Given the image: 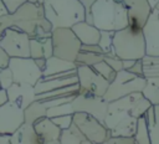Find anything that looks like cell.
I'll list each match as a JSON object with an SVG mask.
<instances>
[{"mask_svg":"<svg viewBox=\"0 0 159 144\" xmlns=\"http://www.w3.org/2000/svg\"><path fill=\"white\" fill-rule=\"evenodd\" d=\"M150 106L142 92L108 102L103 124L109 130L111 137H133L138 118L143 117Z\"/></svg>","mask_w":159,"mask_h":144,"instance_id":"cell-1","label":"cell"},{"mask_svg":"<svg viewBox=\"0 0 159 144\" xmlns=\"http://www.w3.org/2000/svg\"><path fill=\"white\" fill-rule=\"evenodd\" d=\"M11 16L14 26L25 32L30 38L51 37L52 26L45 17L42 4L26 1L17 7Z\"/></svg>","mask_w":159,"mask_h":144,"instance_id":"cell-2","label":"cell"},{"mask_svg":"<svg viewBox=\"0 0 159 144\" xmlns=\"http://www.w3.org/2000/svg\"><path fill=\"white\" fill-rule=\"evenodd\" d=\"M43 14L52 29L68 27L84 21L86 10L78 0H43Z\"/></svg>","mask_w":159,"mask_h":144,"instance_id":"cell-3","label":"cell"},{"mask_svg":"<svg viewBox=\"0 0 159 144\" xmlns=\"http://www.w3.org/2000/svg\"><path fill=\"white\" fill-rule=\"evenodd\" d=\"M92 25L99 31H118L128 26L127 11L122 2L97 0L89 9Z\"/></svg>","mask_w":159,"mask_h":144,"instance_id":"cell-4","label":"cell"},{"mask_svg":"<svg viewBox=\"0 0 159 144\" xmlns=\"http://www.w3.org/2000/svg\"><path fill=\"white\" fill-rule=\"evenodd\" d=\"M112 47L119 60H142L145 56V43L142 30L127 26L114 31Z\"/></svg>","mask_w":159,"mask_h":144,"instance_id":"cell-5","label":"cell"},{"mask_svg":"<svg viewBox=\"0 0 159 144\" xmlns=\"http://www.w3.org/2000/svg\"><path fill=\"white\" fill-rule=\"evenodd\" d=\"M145 82L147 79L144 77L135 76L128 71L122 70L117 72L114 79L109 82L108 88L103 94V98L107 102H112L130 93L142 92V89L145 86Z\"/></svg>","mask_w":159,"mask_h":144,"instance_id":"cell-6","label":"cell"},{"mask_svg":"<svg viewBox=\"0 0 159 144\" xmlns=\"http://www.w3.org/2000/svg\"><path fill=\"white\" fill-rule=\"evenodd\" d=\"M52 53L53 56L75 62L81 50V42L68 27H56L51 31Z\"/></svg>","mask_w":159,"mask_h":144,"instance_id":"cell-7","label":"cell"},{"mask_svg":"<svg viewBox=\"0 0 159 144\" xmlns=\"http://www.w3.org/2000/svg\"><path fill=\"white\" fill-rule=\"evenodd\" d=\"M72 124L89 142L94 144H102L111 137L109 130L102 122L83 112H77L72 114Z\"/></svg>","mask_w":159,"mask_h":144,"instance_id":"cell-8","label":"cell"},{"mask_svg":"<svg viewBox=\"0 0 159 144\" xmlns=\"http://www.w3.org/2000/svg\"><path fill=\"white\" fill-rule=\"evenodd\" d=\"M7 67L12 73L14 83L35 86L42 78V71L31 57H11Z\"/></svg>","mask_w":159,"mask_h":144,"instance_id":"cell-9","label":"cell"},{"mask_svg":"<svg viewBox=\"0 0 159 144\" xmlns=\"http://www.w3.org/2000/svg\"><path fill=\"white\" fill-rule=\"evenodd\" d=\"M0 47L11 57H30V37L11 26L0 36Z\"/></svg>","mask_w":159,"mask_h":144,"instance_id":"cell-10","label":"cell"},{"mask_svg":"<svg viewBox=\"0 0 159 144\" xmlns=\"http://www.w3.org/2000/svg\"><path fill=\"white\" fill-rule=\"evenodd\" d=\"M76 74H77L78 93L103 97V94L106 93V91L108 88L109 82L106 81L99 74H97L92 70V67H89V66H77Z\"/></svg>","mask_w":159,"mask_h":144,"instance_id":"cell-11","label":"cell"},{"mask_svg":"<svg viewBox=\"0 0 159 144\" xmlns=\"http://www.w3.org/2000/svg\"><path fill=\"white\" fill-rule=\"evenodd\" d=\"M70 104L73 113H77V112L87 113L102 123L107 114V107H108V102L103 97L81 94V93H77Z\"/></svg>","mask_w":159,"mask_h":144,"instance_id":"cell-12","label":"cell"},{"mask_svg":"<svg viewBox=\"0 0 159 144\" xmlns=\"http://www.w3.org/2000/svg\"><path fill=\"white\" fill-rule=\"evenodd\" d=\"M24 123V109L11 102L0 106V135H11Z\"/></svg>","mask_w":159,"mask_h":144,"instance_id":"cell-13","label":"cell"},{"mask_svg":"<svg viewBox=\"0 0 159 144\" xmlns=\"http://www.w3.org/2000/svg\"><path fill=\"white\" fill-rule=\"evenodd\" d=\"M142 34L145 43V56H159V12L152 10L149 17L142 27Z\"/></svg>","mask_w":159,"mask_h":144,"instance_id":"cell-14","label":"cell"},{"mask_svg":"<svg viewBox=\"0 0 159 144\" xmlns=\"http://www.w3.org/2000/svg\"><path fill=\"white\" fill-rule=\"evenodd\" d=\"M122 4L127 11L128 26L142 30L153 10L148 0H122Z\"/></svg>","mask_w":159,"mask_h":144,"instance_id":"cell-15","label":"cell"},{"mask_svg":"<svg viewBox=\"0 0 159 144\" xmlns=\"http://www.w3.org/2000/svg\"><path fill=\"white\" fill-rule=\"evenodd\" d=\"M6 96H7V102L16 104L21 109H25L30 103H32L36 99L34 86L21 84V83H12L6 89Z\"/></svg>","mask_w":159,"mask_h":144,"instance_id":"cell-16","label":"cell"},{"mask_svg":"<svg viewBox=\"0 0 159 144\" xmlns=\"http://www.w3.org/2000/svg\"><path fill=\"white\" fill-rule=\"evenodd\" d=\"M36 134L39 135L42 144H55L60 142L62 130L52 122L51 118L43 117L32 124Z\"/></svg>","mask_w":159,"mask_h":144,"instance_id":"cell-17","label":"cell"},{"mask_svg":"<svg viewBox=\"0 0 159 144\" xmlns=\"http://www.w3.org/2000/svg\"><path fill=\"white\" fill-rule=\"evenodd\" d=\"M76 83H77V74L75 72V73H71V74H67V76H63V77H58V78L42 77L34 86V89H35L36 94H40V93H43V92H50V91L63 88V87L76 84Z\"/></svg>","mask_w":159,"mask_h":144,"instance_id":"cell-18","label":"cell"},{"mask_svg":"<svg viewBox=\"0 0 159 144\" xmlns=\"http://www.w3.org/2000/svg\"><path fill=\"white\" fill-rule=\"evenodd\" d=\"M71 30L76 35V37L80 40L81 45H97L99 41V30L93 26L92 24H88L86 21H81L75 24Z\"/></svg>","mask_w":159,"mask_h":144,"instance_id":"cell-19","label":"cell"},{"mask_svg":"<svg viewBox=\"0 0 159 144\" xmlns=\"http://www.w3.org/2000/svg\"><path fill=\"white\" fill-rule=\"evenodd\" d=\"M11 144H42L31 124L24 123L16 132L10 135Z\"/></svg>","mask_w":159,"mask_h":144,"instance_id":"cell-20","label":"cell"},{"mask_svg":"<svg viewBox=\"0 0 159 144\" xmlns=\"http://www.w3.org/2000/svg\"><path fill=\"white\" fill-rule=\"evenodd\" d=\"M76 68L77 66L75 62H70V61L58 58L56 56H51L46 58V65H45V68L42 70V77H47V76H52V74L62 73V72H68Z\"/></svg>","mask_w":159,"mask_h":144,"instance_id":"cell-21","label":"cell"},{"mask_svg":"<svg viewBox=\"0 0 159 144\" xmlns=\"http://www.w3.org/2000/svg\"><path fill=\"white\" fill-rule=\"evenodd\" d=\"M143 117L147 123L150 144H159V106H150Z\"/></svg>","mask_w":159,"mask_h":144,"instance_id":"cell-22","label":"cell"},{"mask_svg":"<svg viewBox=\"0 0 159 144\" xmlns=\"http://www.w3.org/2000/svg\"><path fill=\"white\" fill-rule=\"evenodd\" d=\"M46 112H47V108L43 106V103L41 101L35 99L24 109V122L26 124L32 125L39 119L46 117Z\"/></svg>","mask_w":159,"mask_h":144,"instance_id":"cell-23","label":"cell"},{"mask_svg":"<svg viewBox=\"0 0 159 144\" xmlns=\"http://www.w3.org/2000/svg\"><path fill=\"white\" fill-rule=\"evenodd\" d=\"M145 79V86L142 89L143 97L152 106H159V77H148Z\"/></svg>","mask_w":159,"mask_h":144,"instance_id":"cell-24","label":"cell"},{"mask_svg":"<svg viewBox=\"0 0 159 144\" xmlns=\"http://www.w3.org/2000/svg\"><path fill=\"white\" fill-rule=\"evenodd\" d=\"M60 144H94L89 142L73 124L68 128L62 130L61 138H60Z\"/></svg>","mask_w":159,"mask_h":144,"instance_id":"cell-25","label":"cell"},{"mask_svg":"<svg viewBox=\"0 0 159 144\" xmlns=\"http://www.w3.org/2000/svg\"><path fill=\"white\" fill-rule=\"evenodd\" d=\"M78 93V84H71L63 88L53 89L50 92H43L40 94H36L37 101H45V99H51V98H57V97H63V96H70V94H77Z\"/></svg>","mask_w":159,"mask_h":144,"instance_id":"cell-26","label":"cell"},{"mask_svg":"<svg viewBox=\"0 0 159 144\" xmlns=\"http://www.w3.org/2000/svg\"><path fill=\"white\" fill-rule=\"evenodd\" d=\"M143 62V77H159V56H144L142 58Z\"/></svg>","mask_w":159,"mask_h":144,"instance_id":"cell-27","label":"cell"},{"mask_svg":"<svg viewBox=\"0 0 159 144\" xmlns=\"http://www.w3.org/2000/svg\"><path fill=\"white\" fill-rule=\"evenodd\" d=\"M113 34L114 31H101L99 32V41L97 45L101 47L103 56H116L113 52V47H112Z\"/></svg>","mask_w":159,"mask_h":144,"instance_id":"cell-28","label":"cell"},{"mask_svg":"<svg viewBox=\"0 0 159 144\" xmlns=\"http://www.w3.org/2000/svg\"><path fill=\"white\" fill-rule=\"evenodd\" d=\"M133 139H134L135 144H150L149 135H148V129H147V123H145L144 117L138 118L137 128H135V133L133 135Z\"/></svg>","mask_w":159,"mask_h":144,"instance_id":"cell-29","label":"cell"},{"mask_svg":"<svg viewBox=\"0 0 159 144\" xmlns=\"http://www.w3.org/2000/svg\"><path fill=\"white\" fill-rule=\"evenodd\" d=\"M103 60V55H96V53H88V52H78L76 57V66H93L97 62Z\"/></svg>","mask_w":159,"mask_h":144,"instance_id":"cell-30","label":"cell"},{"mask_svg":"<svg viewBox=\"0 0 159 144\" xmlns=\"http://www.w3.org/2000/svg\"><path fill=\"white\" fill-rule=\"evenodd\" d=\"M92 67V70L97 73V74H99L101 77H103L106 81H108V82H112L113 79H114V77H116V73L117 72H114L103 60L102 61H99V62H97L96 65H93V66H91Z\"/></svg>","mask_w":159,"mask_h":144,"instance_id":"cell-31","label":"cell"},{"mask_svg":"<svg viewBox=\"0 0 159 144\" xmlns=\"http://www.w3.org/2000/svg\"><path fill=\"white\" fill-rule=\"evenodd\" d=\"M43 38H30V57L32 60L36 58H45V52H43Z\"/></svg>","mask_w":159,"mask_h":144,"instance_id":"cell-32","label":"cell"},{"mask_svg":"<svg viewBox=\"0 0 159 144\" xmlns=\"http://www.w3.org/2000/svg\"><path fill=\"white\" fill-rule=\"evenodd\" d=\"M70 103H71V102H70ZM70 103H65V104H61V106H56V107L47 108L46 117H47V118H53V117L65 115V114H73Z\"/></svg>","mask_w":159,"mask_h":144,"instance_id":"cell-33","label":"cell"},{"mask_svg":"<svg viewBox=\"0 0 159 144\" xmlns=\"http://www.w3.org/2000/svg\"><path fill=\"white\" fill-rule=\"evenodd\" d=\"M76 97V94H70V96H63V97H57V98H51V99H45L41 101L43 103V106L46 108H51V107H56V106H61L65 103H70L72 102V99Z\"/></svg>","mask_w":159,"mask_h":144,"instance_id":"cell-34","label":"cell"},{"mask_svg":"<svg viewBox=\"0 0 159 144\" xmlns=\"http://www.w3.org/2000/svg\"><path fill=\"white\" fill-rule=\"evenodd\" d=\"M12 83H14V78H12V73H11L10 68L9 67L0 68V87H1V89L6 91Z\"/></svg>","mask_w":159,"mask_h":144,"instance_id":"cell-35","label":"cell"},{"mask_svg":"<svg viewBox=\"0 0 159 144\" xmlns=\"http://www.w3.org/2000/svg\"><path fill=\"white\" fill-rule=\"evenodd\" d=\"M51 119H52V122H53L61 130L68 129V128L72 125V114L58 115V117H53V118H51Z\"/></svg>","mask_w":159,"mask_h":144,"instance_id":"cell-36","label":"cell"},{"mask_svg":"<svg viewBox=\"0 0 159 144\" xmlns=\"http://www.w3.org/2000/svg\"><path fill=\"white\" fill-rule=\"evenodd\" d=\"M103 61L114 71V72H119L122 71V60H119L117 56H103Z\"/></svg>","mask_w":159,"mask_h":144,"instance_id":"cell-37","label":"cell"},{"mask_svg":"<svg viewBox=\"0 0 159 144\" xmlns=\"http://www.w3.org/2000/svg\"><path fill=\"white\" fill-rule=\"evenodd\" d=\"M102 144H135L133 137H109Z\"/></svg>","mask_w":159,"mask_h":144,"instance_id":"cell-38","label":"cell"},{"mask_svg":"<svg viewBox=\"0 0 159 144\" xmlns=\"http://www.w3.org/2000/svg\"><path fill=\"white\" fill-rule=\"evenodd\" d=\"M11 26H14V20H12L11 14H7L5 16H1L0 17V36L2 35V32L6 29H9Z\"/></svg>","mask_w":159,"mask_h":144,"instance_id":"cell-39","label":"cell"},{"mask_svg":"<svg viewBox=\"0 0 159 144\" xmlns=\"http://www.w3.org/2000/svg\"><path fill=\"white\" fill-rule=\"evenodd\" d=\"M4 2V5L6 6L9 14H12L17 7H20L24 2H26L27 0H1Z\"/></svg>","mask_w":159,"mask_h":144,"instance_id":"cell-40","label":"cell"},{"mask_svg":"<svg viewBox=\"0 0 159 144\" xmlns=\"http://www.w3.org/2000/svg\"><path fill=\"white\" fill-rule=\"evenodd\" d=\"M81 52H88V53H96V55H103L101 47L98 45H81Z\"/></svg>","mask_w":159,"mask_h":144,"instance_id":"cell-41","label":"cell"},{"mask_svg":"<svg viewBox=\"0 0 159 144\" xmlns=\"http://www.w3.org/2000/svg\"><path fill=\"white\" fill-rule=\"evenodd\" d=\"M128 72H130V73H133L135 76L143 77V62H142V60H137L134 62V65L128 70Z\"/></svg>","mask_w":159,"mask_h":144,"instance_id":"cell-42","label":"cell"},{"mask_svg":"<svg viewBox=\"0 0 159 144\" xmlns=\"http://www.w3.org/2000/svg\"><path fill=\"white\" fill-rule=\"evenodd\" d=\"M9 61H10V56L2 50V47H0V68H5L9 66Z\"/></svg>","mask_w":159,"mask_h":144,"instance_id":"cell-43","label":"cell"},{"mask_svg":"<svg viewBox=\"0 0 159 144\" xmlns=\"http://www.w3.org/2000/svg\"><path fill=\"white\" fill-rule=\"evenodd\" d=\"M81 4H82V6L84 7V10H86V14H89V9H91V6L97 1V0H78Z\"/></svg>","mask_w":159,"mask_h":144,"instance_id":"cell-44","label":"cell"},{"mask_svg":"<svg viewBox=\"0 0 159 144\" xmlns=\"http://www.w3.org/2000/svg\"><path fill=\"white\" fill-rule=\"evenodd\" d=\"M134 60H122V68L124 71H128L133 65H134Z\"/></svg>","mask_w":159,"mask_h":144,"instance_id":"cell-45","label":"cell"},{"mask_svg":"<svg viewBox=\"0 0 159 144\" xmlns=\"http://www.w3.org/2000/svg\"><path fill=\"white\" fill-rule=\"evenodd\" d=\"M35 61V63H36V66L42 71L43 68H45V65H46V58H36V60H34Z\"/></svg>","mask_w":159,"mask_h":144,"instance_id":"cell-46","label":"cell"},{"mask_svg":"<svg viewBox=\"0 0 159 144\" xmlns=\"http://www.w3.org/2000/svg\"><path fill=\"white\" fill-rule=\"evenodd\" d=\"M7 102V96H6V91L5 89H0V106H2L4 103Z\"/></svg>","mask_w":159,"mask_h":144,"instance_id":"cell-47","label":"cell"},{"mask_svg":"<svg viewBox=\"0 0 159 144\" xmlns=\"http://www.w3.org/2000/svg\"><path fill=\"white\" fill-rule=\"evenodd\" d=\"M7 14H9V11H7L6 6H5L4 2L0 0V17H1V16H5V15H7Z\"/></svg>","mask_w":159,"mask_h":144,"instance_id":"cell-48","label":"cell"},{"mask_svg":"<svg viewBox=\"0 0 159 144\" xmlns=\"http://www.w3.org/2000/svg\"><path fill=\"white\" fill-rule=\"evenodd\" d=\"M0 144H11L10 135H0Z\"/></svg>","mask_w":159,"mask_h":144,"instance_id":"cell-49","label":"cell"},{"mask_svg":"<svg viewBox=\"0 0 159 144\" xmlns=\"http://www.w3.org/2000/svg\"><path fill=\"white\" fill-rule=\"evenodd\" d=\"M148 2H149V5L152 6V9L154 7V5L157 4V2H159V0H148Z\"/></svg>","mask_w":159,"mask_h":144,"instance_id":"cell-50","label":"cell"},{"mask_svg":"<svg viewBox=\"0 0 159 144\" xmlns=\"http://www.w3.org/2000/svg\"><path fill=\"white\" fill-rule=\"evenodd\" d=\"M153 9H154V10H157V11L159 12V2H157V4L154 5V7H153Z\"/></svg>","mask_w":159,"mask_h":144,"instance_id":"cell-51","label":"cell"},{"mask_svg":"<svg viewBox=\"0 0 159 144\" xmlns=\"http://www.w3.org/2000/svg\"><path fill=\"white\" fill-rule=\"evenodd\" d=\"M116 2H122V0H114Z\"/></svg>","mask_w":159,"mask_h":144,"instance_id":"cell-52","label":"cell"},{"mask_svg":"<svg viewBox=\"0 0 159 144\" xmlns=\"http://www.w3.org/2000/svg\"><path fill=\"white\" fill-rule=\"evenodd\" d=\"M55 144H60V142H58V143H55Z\"/></svg>","mask_w":159,"mask_h":144,"instance_id":"cell-53","label":"cell"}]
</instances>
